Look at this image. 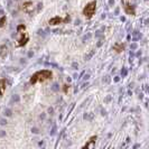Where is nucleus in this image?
I'll return each mask as SVG.
<instances>
[{
    "label": "nucleus",
    "instance_id": "nucleus-1",
    "mask_svg": "<svg viewBox=\"0 0 149 149\" xmlns=\"http://www.w3.org/2000/svg\"><path fill=\"white\" fill-rule=\"evenodd\" d=\"M52 77V72L51 71H47V70H44V71H39L37 73L31 76L30 79V83L31 84H35L37 82H45L47 80H49Z\"/></svg>",
    "mask_w": 149,
    "mask_h": 149
},
{
    "label": "nucleus",
    "instance_id": "nucleus-2",
    "mask_svg": "<svg viewBox=\"0 0 149 149\" xmlns=\"http://www.w3.org/2000/svg\"><path fill=\"white\" fill-rule=\"evenodd\" d=\"M25 29V26L24 25H20V26H18V33H19V35H20V37L18 38V43H17V46H22V45H25L27 42H28V35H27V33H24L22 30Z\"/></svg>",
    "mask_w": 149,
    "mask_h": 149
},
{
    "label": "nucleus",
    "instance_id": "nucleus-3",
    "mask_svg": "<svg viewBox=\"0 0 149 149\" xmlns=\"http://www.w3.org/2000/svg\"><path fill=\"white\" fill-rule=\"evenodd\" d=\"M95 6H97V2L95 1H92L86 5V7L84 8L83 10V14L86 18H91L92 16L94 15V11H95Z\"/></svg>",
    "mask_w": 149,
    "mask_h": 149
},
{
    "label": "nucleus",
    "instance_id": "nucleus-4",
    "mask_svg": "<svg viewBox=\"0 0 149 149\" xmlns=\"http://www.w3.org/2000/svg\"><path fill=\"white\" fill-rule=\"evenodd\" d=\"M6 90V81L5 80H0V95H3Z\"/></svg>",
    "mask_w": 149,
    "mask_h": 149
},
{
    "label": "nucleus",
    "instance_id": "nucleus-5",
    "mask_svg": "<svg viewBox=\"0 0 149 149\" xmlns=\"http://www.w3.org/2000/svg\"><path fill=\"white\" fill-rule=\"evenodd\" d=\"M62 22H63V19L61 17H55V18H53V19L49 20V24L51 25H57V24H61Z\"/></svg>",
    "mask_w": 149,
    "mask_h": 149
},
{
    "label": "nucleus",
    "instance_id": "nucleus-6",
    "mask_svg": "<svg viewBox=\"0 0 149 149\" xmlns=\"http://www.w3.org/2000/svg\"><path fill=\"white\" fill-rule=\"evenodd\" d=\"M114 49H117L118 52H121L123 49V45H116L114 46Z\"/></svg>",
    "mask_w": 149,
    "mask_h": 149
},
{
    "label": "nucleus",
    "instance_id": "nucleus-7",
    "mask_svg": "<svg viewBox=\"0 0 149 149\" xmlns=\"http://www.w3.org/2000/svg\"><path fill=\"white\" fill-rule=\"evenodd\" d=\"M5 22H6V17H2V18H1V20H0V27L5 25Z\"/></svg>",
    "mask_w": 149,
    "mask_h": 149
},
{
    "label": "nucleus",
    "instance_id": "nucleus-8",
    "mask_svg": "<svg viewBox=\"0 0 149 149\" xmlns=\"http://www.w3.org/2000/svg\"><path fill=\"white\" fill-rule=\"evenodd\" d=\"M95 139H97V137H93V138L91 139V142L95 141ZM89 145H90V143H86V145H85V147H89Z\"/></svg>",
    "mask_w": 149,
    "mask_h": 149
}]
</instances>
